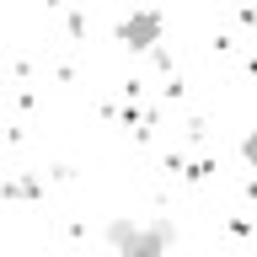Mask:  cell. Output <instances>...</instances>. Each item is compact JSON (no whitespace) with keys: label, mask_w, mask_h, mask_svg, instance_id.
<instances>
[{"label":"cell","mask_w":257,"mask_h":257,"mask_svg":"<svg viewBox=\"0 0 257 257\" xmlns=\"http://www.w3.org/2000/svg\"><path fill=\"white\" fill-rule=\"evenodd\" d=\"M107 241L118 246V257H161L172 246V225H134V220H107Z\"/></svg>","instance_id":"1"},{"label":"cell","mask_w":257,"mask_h":257,"mask_svg":"<svg viewBox=\"0 0 257 257\" xmlns=\"http://www.w3.org/2000/svg\"><path fill=\"white\" fill-rule=\"evenodd\" d=\"M118 38H123L128 48H156L161 43V11H134L118 22Z\"/></svg>","instance_id":"2"},{"label":"cell","mask_w":257,"mask_h":257,"mask_svg":"<svg viewBox=\"0 0 257 257\" xmlns=\"http://www.w3.org/2000/svg\"><path fill=\"white\" fill-rule=\"evenodd\" d=\"M241 156H246V166H257V128L246 134V140H241Z\"/></svg>","instance_id":"3"}]
</instances>
